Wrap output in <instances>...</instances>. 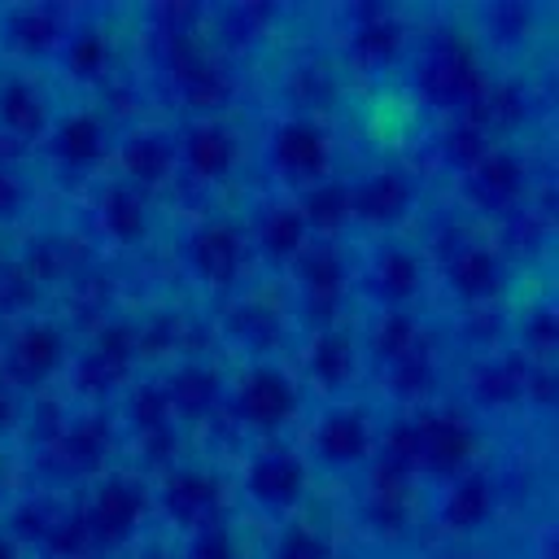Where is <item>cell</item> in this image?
Wrapping results in <instances>:
<instances>
[{"label": "cell", "mask_w": 559, "mask_h": 559, "mask_svg": "<svg viewBox=\"0 0 559 559\" xmlns=\"http://www.w3.org/2000/svg\"><path fill=\"white\" fill-rule=\"evenodd\" d=\"M389 393L402 402V406H428L432 389H437V358L428 349V341H419L415 349H406L397 362H389V376H384Z\"/></svg>", "instance_id": "37"}, {"label": "cell", "mask_w": 559, "mask_h": 559, "mask_svg": "<svg viewBox=\"0 0 559 559\" xmlns=\"http://www.w3.org/2000/svg\"><path fill=\"white\" fill-rule=\"evenodd\" d=\"M114 450H118V424L105 411H87V415H74L61 428V437L44 450V467L57 480H92V476H105V463Z\"/></svg>", "instance_id": "6"}, {"label": "cell", "mask_w": 559, "mask_h": 559, "mask_svg": "<svg viewBox=\"0 0 559 559\" xmlns=\"http://www.w3.org/2000/svg\"><path fill=\"white\" fill-rule=\"evenodd\" d=\"M301 406L293 376L275 362H253L236 380V419L253 432H280Z\"/></svg>", "instance_id": "9"}, {"label": "cell", "mask_w": 559, "mask_h": 559, "mask_svg": "<svg viewBox=\"0 0 559 559\" xmlns=\"http://www.w3.org/2000/svg\"><path fill=\"white\" fill-rule=\"evenodd\" d=\"M57 515H61V507H57L52 498H26V502L13 507V533H9V537H13V542H17V537H26V542L39 537V542H44V533L52 528Z\"/></svg>", "instance_id": "50"}, {"label": "cell", "mask_w": 559, "mask_h": 559, "mask_svg": "<svg viewBox=\"0 0 559 559\" xmlns=\"http://www.w3.org/2000/svg\"><path fill=\"white\" fill-rule=\"evenodd\" d=\"M96 223H100V231H105L114 245H122V249L144 245V240L153 236V205H148V192H140V188H131V183H122V179L105 183V188L96 192Z\"/></svg>", "instance_id": "21"}, {"label": "cell", "mask_w": 559, "mask_h": 559, "mask_svg": "<svg viewBox=\"0 0 559 559\" xmlns=\"http://www.w3.org/2000/svg\"><path fill=\"white\" fill-rule=\"evenodd\" d=\"M39 284L22 271V262H0V319H13L39 301Z\"/></svg>", "instance_id": "46"}, {"label": "cell", "mask_w": 559, "mask_h": 559, "mask_svg": "<svg viewBox=\"0 0 559 559\" xmlns=\"http://www.w3.org/2000/svg\"><path fill=\"white\" fill-rule=\"evenodd\" d=\"M57 52H61V70L74 83H105L114 74V66H118V48H114V35L105 26L66 31Z\"/></svg>", "instance_id": "33"}, {"label": "cell", "mask_w": 559, "mask_h": 559, "mask_svg": "<svg viewBox=\"0 0 559 559\" xmlns=\"http://www.w3.org/2000/svg\"><path fill=\"white\" fill-rule=\"evenodd\" d=\"M293 275L301 288V323L314 332L341 328L336 319H341V306L354 280V258L332 240H314L293 258Z\"/></svg>", "instance_id": "2"}, {"label": "cell", "mask_w": 559, "mask_h": 559, "mask_svg": "<svg viewBox=\"0 0 559 559\" xmlns=\"http://www.w3.org/2000/svg\"><path fill=\"white\" fill-rule=\"evenodd\" d=\"M66 39V13L52 4H26L9 17V44L22 57H48Z\"/></svg>", "instance_id": "36"}, {"label": "cell", "mask_w": 559, "mask_h": 559, "mask_svg": "<svg viewBox=\"0 0 559 559\" xmlns=\"http://www.w3.org/2000/svg\"><path fill=\"white\" fill-rule=\"evenodd\" d=\"M253 245L275 266L280 262H293L310 245V231H306L297 205L293 201H266L262 214H258V223H253Z\"/></svg>", "instance_id": "34"}, {"label": "cell", "mask_w": 559, "mask_h": 559, "mask_svg": "<svg viewBox=\"0 0 559 559\" xmlns=\"http://www.w3.org/2000/svg\"><path fill=\"white\" fill-rule=\"evenodd\" d=\"M445 288L467 306H485L507 288V258L493 245H459L445 262Z\"/></svg>", "instance_id": "19"}, {"label": "cell", "mask_w": 559, "mask_h": 559, "mask_svg": "<svg viewBox=\"0 0 559 559\" xmlns=\"http://www.w3.org/2000/svg\"><path fill=\"white\" fill-rule=\"evenodd\" d=\"M157 507L166 511V520H175L179 528H205V524H218V511H223V480L218 472H205V467H170L162 472V485H157Z\"/></svg>", "instance_id": "13"}, {"label": "cell", "mask_w": 559, "mask_h": 559, "mask_svg": "<svg viewBox=\"0 0 559 559\" xmlns=\"http://www.w3.org/2000/svg\"><path fill=\"white\" fill-rule=\"evenodd\" d=\"M480 79H485L480 52H476V44H472L467 35H459V31L437 35V39L428 44L419 70H415V83H419L424 100L437 105V109H463Z\"/></svg>", "instance_id": "3"}, {"label": "cell", "mask_w": 559, "mask_h": 559, "mask_svg": "<svg viewBox=\"0 0 559 559\" xmlns=\"http://www.w3.org/2000/svg\"><path fill=\"white\" fill-rule=\"evenodd\" d=\"M310 489V472H306V459L275 445V450H262L249 459L245 467V493L253 498V507L271 511V515H288L301 507Z\"/></svg>", "instance_id": "11"}, {"label": "cell", "mask_w": 559, "mask_h": 559, "mask_svg": "<svg viewBox=\"0 0 559 559\" xmlns=\"http://www.w3.org/2000/svg\"><path fill=\"white\" fill-rule=\"evenodd\" d=\"M140 354H135V323L127 319H109L92 332V341L83 345V354L74 358V389L92 402L122 393L131 371H135Z\"/></svg>", "instance_id": "5"}, {"label": "cell", "mask_w": 559, "mask_h": 559, "mask_svg": "<svg viewBox=\"0 0 559 559\" xmlns=\"http://www.w3.org/2000/svg\"><path fill=\"white\" fill-rule=\"evenodd\" d=\"M17 262H22V271H26L39 288H48V284H70V280L87 266V249H83V240L70 236V231H39V236L26 245V253H22Z\"/></svg>", "instance_id": "29"}, {"label": "cell", "mask_w": 559, "mask_h": 559, "mask_svg": "<svg viewBox=\"0 0 559 559\" xmlns=\"http://www.w3.org/2000/svg\"><path fill=\"white\" fill-rule=\"evenodd\" d=\"M188 266L205 288H236L249 271V240L223 218H205L188 236Z\"/></svg>", "instance_id": "10"}, {"label": "cell", "mask_w": 559, "mask_h": 559, "mask_svg": "<svg viewBox=\"0 0 559 559\" xmlns=\"http://www.w3.org/2000/svg\"><path fill=\"white\" fill-rule=\"evenodd\" d=\"M22 214H26V183L17 179V170L0 162V227L17 223Z\"/></svg>", "instance_id": "53"}, {"label": "cell", "mask_w": 559, "mask_h": 559, "mask_svg": "<svg viewBox=\"0 0 559 559\" xmlns=\"http://www.w3.org/2000/svg\"><path fill=\"white\" fill-rule=\"evenodd\" d=\"M406 48V26L393 9H362L349 26V57L362 70H384L402 57Z\"/></svg>", "instance_id": "25"}, {"label": "cell", "mask_w": 559, "mask_h": 559, "mask_svg": "<svg viewBox=\"0 0 559 559\" xmlns=\"http://www.w3.org/2000/svg\"><path fill=\"white\" fill-rule=\"evenodd\" d=\"M349 201L354 218H362L367 227H397L415 205V179L397 166H380L349 188Z\"/></svg>", "instance_id": "17"}, {"label": "cell", "mask_w": 559, "mask_h": 559, "mask_svg": "<svg viewBox=\"0 0 559 559\" xmlns=\"http://www.w3.org/2000/svg\"><path fill=\"white\" fill-rule=\"evenodd\" d=\"M271 559H332V542L310 524H288L280 533Z\"/></svg>", "instance_id": "48"}, {"label": "cell", "mask_w": 559, "mask_h": 559, "mask_svg": "<svg viewBox=\"0 0 559 559\" xmlns=\"http://www.w3.org/2000/svg\"><path fill=\"white\" fill-rule=\"evenodd\" d=\"M441 559H480V555H472V550H454V555H441Z\"/></svg>", "instance_id": "57"}, {"label": "cell", "mask_w": 559, "mask_h": 559, "mask_svg": "<svg viewBox=\"0 0 559 559\" xmlns=\"http://www.w3.org/2000/svg\"><path fill=\"white\" fill-rule=\"evenodd\" d=\"M153 511V493L140 476L131 472H105L96 476V489L87 498V507L79 511L87 533H92V546L100 550H122L127 542H135V533L144 528Z\"/></svg>", "instance_id": "1"}, {"label": "cell", "mask_w": 559, "mask_h": 559, "mask_svg": "<svg viewBox=\"0 0 559 559\" xmlns=\"http://www.w3.org/2000/svg\"><path fill=\"white\" fill-rule=\"evenodd\" d=\"M380 472H393V476H415L419 472V432H415V419L402 415L384 428L380 437Z\"/></svg>", "instance_id": "41"}, {"label": "cell", "mask_w": 559, "mask_h": 559, "mask_svg": "<svg viewBox=\"0 0 559 559\" xmlns=\"http://www.w3.org/2000/svg\"><path fill=\"white\" fill-rule=\"evenodd\" d=\"M175 157L197 183H223L240 166V135L223 118H197L175 140Z\"/></svg>", "instance_id": "12"}, {"label": "cell", "mask_w": 559, "mask_h": 559, "mask_svg": "<svg viewBox=\"0 0 559 559\" xmlns=\"http://www.w3.org/2000/svg\"><path fill=\"white\" fill-rule=\"evenodd\" d=\"M306 371L314 380V389L323 393H345L358 376V341L354 332L345 328H328V332H314V345L306 354Z\"/></svg>", "instance_id": "30"}, {"label": "cell", "mask_w": 559, "mask_h": 559, "mask_svg": "<svg viewBox=\"0 0 559 559\" xmlns=\"http://www.w3.org/2000/svg\"><path fill=\"white\" fill-rule=\"evenodd\" d=\"M528 371H533V362L520 358V354L485 358V362L472 367V376H467L472 402H476L480 411H507V406L524 402V397H528Z\"/></svg>", "instance_id": "27"}, {"label": "cell", "mask_w": 559, "mask_h": 559, "mask_svg": "<svg viewBox=\"0 0 559 559\" xmlns=\"http://www.w3.org/2000/svg\"><path fill=\"white\" fill-rule=\"evenodd\" d=\"M4 384L17 393V389H31V393H39L44 384H52L61 371H66V362H70V336H66V328L61 323H52V319H26L13 336H9V345H4Z\"/></svg>", "instance_id": "4"}, {"label": "cell", "mask_w": 559, "mask_h": 559, "mask_svg": "<svg viewBox=\"0 0 559 559\" xmlns=\"http://www.w3.org/2000/svg\"><path fill=\"white\" fill-rule=\"evenodd\" d=\"M528 188V170L511 148H489L472 170H463V197L485 214H511Z\"/></svg>", "instance_id": "16"}, {"label": "cell", "mask_w": 559, "mask_h": 559, "mask_svg": "<svg viewBox=\"0 0 559 559\" xmlns=\"http://www.w3.org/2000/svg\"><path fill=\"white\" fill-rule=\"evenodd\" d=\"M170 419H205L223 393V376L210 362H179L175 371H166L162 380Z\"/></svg>", "instance_id": "31"}, {"label": "cell", "mask_w": 559, "mask_h": 559, "mask_svg": "<svg viewBox=\"0 0 559 559\" xmlns=\"http://www.w3.org/2000/svg\"><path fill=\"white\" fill-rule=\"evenodd\" d=\"M0 502H4V476H0Z\"/></svg>", "instance_id": "58"}, {"label": "cell", "mask_w": 559, "mask_h": 559, "mask_svg": "<svg viewBox=\"0 0 559 559\" xmlns=\"http://www.w3.org/2000/svg\"><path fill=\"white\" fill-rule=\"evenodd\" d=\"M0 559H22V550H17V542H13V537H9L4 528H0Z\"/></svg>", "instance_id": "56"}, {"label": "cell", "mask_w": 559, "mask_h": 559, "mask_svg": "<svg viewBox=\"0 0 559 559\" xmlns=\"http://www.w3.org/2000/svg\"><path fill=\"white\" fill-rule=\"evenodd\" d=\"M524 114H528L524 92H520L515 83H507V79H489V74L476 83V92H472L467 105H463V122H472V127L485 131L489 140H493L498 131L520 127Z\"/></svg>", "instance_id": "32"}, {"label": "cell", "mask_w": 559, "mask_h": 559, "mask_svg": "<svg viewBox=\"0 0 559 559\" xmlns=\"http://www.w3.org/2000/svg\"><path fill=\"white\" fill-rule=\"evenodd\" d=\"M179 157H175V135L170 131H157V127H140L131 131L122 144H118V170H122V183L148 192V188H162L170 175H175Z\"/></svg>", "instance_id": "22"}, {"label": "cell", "mask_w": 559, "mask_h": 559, "mask_svg": "<svg viewBox=\"0 0 559 559\" xmlns=\"http://www.w3.org/2000/svg\"><path fill=\"white\" fill-rule=\"evenodd\" d=\"M223 336L227 345L253 354V358H266L280 341H284V319H280V306H271L266 297H240L227 306L223 314Z\"/></svg>", "instance_id": "24"}, {"label": "cell", "mask_w": 559, "mask_h": 559, "mask_svg": "<svg viewBox=\"0 0 559 559\" xmlns=\"http://www.w3.org/2000/svg\"><path fill=\"white\" fill-rule=\"evenodd\" d=\"M148 450H144V463L148 467H162V472H170L175 463H170V450H179V437H175V428H162V432H153V437H140Z\"/></svg>", "instance_id": "54"}, {"label": "cell", "mask_w": 559, "mask_h": 559, "mask_svg": "<svg viewBox=\"0 0 559 559\" xmlns=\"http://www.w3.org/2000/svg\"><path fill=\"white\" fill-rule=\"evenodd\" d=\"M362 284H367V297L380 301L384 310H406L428 284V258L402 240H389L376 249Z\"/></svg>", "instance_id": "14"}, {"label": "cell", "mask_w": 559, "mask_h": 559, "mask_svg": "<svg viewBox=\"0 0 559 559\" xmlns=\"http://www.w3.org/2000/svg\"><path fill=\"white\" fill-rule=\"evenodd\" d=\"M498 511V485L489 472H463L450 480L445 502H441V524L450 533H480Z\"/></svg>", "instance_id": "26"}, {"label": "cell", "mask_w": 559, "mask_h": 559, "mask_svg": "<svg viewBox=\"0 0 559 559\" xmlns=\"http://www.w3.org/2000/svg\"><path fill=\"white\" fill-rule=\"evenodd\" d=\"M70 424V415H66V406L61 402H52V397H39L35 406H31V415H26V441L35 445V450H48L57 437H61V428Z\"/></svg>", "instance_id": "49"}, {"label": "cell", "mask_w": 559, "mask_h": 559, "mask_svg": "<svg viewBox=\"0 0 559 559\" xmlns=\"http://www.w3.org/2000/svg\"><path fill=\"white\" fill-rule=\"evenodd\" d=\"M297 214H301L306 231H314V236H336V231H345V223L354 218L349 183H341V179H319V183L301 188Z\"/></svg>", "instance_id": "35"}, {"label": "cell", "mask_w": 559, "mask_h": 559, "mask_svg": "<svg viewBox=\"0 0 559 559\" xmlns=\"http://www.w3.org/2000/svg\"><path fill=\"white\" fill-rule=\"evenodd\" d=\"M170 79H175V87H179L183 109L192 114V122L197 118H218L231 105V96H236V74L218 57H210L205 48L197 57H188L183 66H175Z\"/></svg>", "instance_id": "18"}, {"label": "cell", "mask_w": 559, "mask_h": 559, "mask_svg": "<svg viewBox=\"0 0 559 559\" xmlns=\"http://www.w3.org/2000/svg\"><path fill=\"white\" fill-rule=\"evenodd\" d=\"M415 432H419V472L428 476H463L476 459V424L454 406H419Z\"/></svg>", "instance_id": "7"}, {"label": "cell", "mask_w": 559, "mask_h": 559, "mask_svg": "<svg viewBox=\"0 0 559 559\" xmlns=\"http://www.w3.org/2000/svg\"><path fill=\"white\" fill-rule=\"evenodd\" d=\"M293 96L301 100V105H314V109H323V105H332V96H336V79H332V70L323 66V61H301L297 70H293Z\"/></svg>", "instance_id": "47"}, {"label": "cell", "mask_w": 559, "mask_h": 559, "mask_svg": "<svg viewBox=\"0 0 559 559\" xmlns=\"http://www.w3.org/2000/svg\"><path fill=\"white\" fill-rule=\"evenodd\" d=\"M13 424H17V393L0 380V437H4Z\"/></svg>", "instance_id": "55"}, {"label": "cell", "mask_w": 559, "mask_h": 559, "mask_svg": "<svg viewBox=\"0 0 559 559\" xmlns=\"http://www.w3.org/2000/svg\"><path fill=\"white\" fill-rule=\"evenodd\" d=\"M188 336V323L179 310H153L135 323V354L140 358H170Z\"/></svg>", "instance_id": "40"}, {"label": "cell", "mask_w": 559, "mask_h": 559, "mask_svg": "<svg viewBox=\"0 0 559 559\" xmlns=\"http://www.w3.org/2000/svg\"><path fill=\"white\" fill-rule=\"evenodd\" d=\"M122 424L135 437H153L162 428H175L170 406H166V393H162V380H131L122 389Z\"/></svg>", "instance_id": "38"}, {"label": "cell", "mask_w": 559, "mask_h": 559, "mask_svg": "<svg viewBox=\"0 0 559 559\" xmlns=\"http://www.w3.org/2000/svg\"><path fill=\"white\" fill-rule=\"evenodd\" d=\"M555 349H559V319H555L550 306H533L520 319V358H528V362L542 367Z\"/></svg>", "instance_id": "43"}, {"label": "cell", "mask_w": 559, "mask_h": 559, "mask_svg": "<svg viewBox=\"0 0 559 559\" xmlns=\"http://www.w3.org/2000/svg\"><path fill=\"white\" fill-rule=\"evenodd\" d=\"M424 341V328H419V319L411 314V310H380L376 314V323H371V332H367V349H371V358L376 362H397L406 349H415Z\"/></svg>", "instance_id": "39"}, {"label": "cell", "mask_w": 559, "mask_h": 559, "mask_svg": "<svg viewBox=\"0 0 559 559\" xmlns=\"http://www.w3.org/2000/svg\"><path fill=\"white\" fill-rule=\"evenodd\" d=\"M415 511H419L415 476H393V472H380L376 467V476H371V485L362 493V515H367L371 533L402 537L415 524Z\"/></svg>", "instance_id": "23"}, {"label": "cell", "mask_w": 559, "mask_h": 559, "mask_svg": "<svg viewBox=\"0 0 559 559\" xmlns=\"http://www.w3.org/2000/svg\"><path fill=\"white\" fill-rule=\"evenodd\" d=\"M271 166L280 179L310 188L319 179H328L332 170V135L319 118L310 114H293L284 122H275L271 131Z\"/></svg>", "instance_id": "8"}, {"label": "cell", "mask_w": 559, "mask_h": 559, "mask_svg": "<svg viewBox=\"0 0 559 559\" xmlns=\"http://www.w3.org/2000/svg\"><path fill=\"white\" fill-rule=\"evenodd\" d=\"M371 424H367V411L362 406H349V402H332L314 428H310V450L323 467L332 472H345V467H358L367 454H371Z\"/></svg>", "instance_id": "15"}, {"label": "cell", "mask_w": 559, "mask_h": 559, "mask_svg": "<svg viewBox=\"0 0 559 559\" xmlns=\"http://www.w3.org/2000/svg\"><path fill=\"white\" fill-rule=\"evenodd\" d=\"M52 127V109H48V92L22 74L4 79L0 83V131L31 144V140H44Z\"/></svg>", "instance_id": "28"}, {"label": "cell", "mask_w": 559, "mask_h": 559, "mask_svg": "<svg viewBox=\"0 0 559 559\" xmlns=\"http://www.w3.org/2000/svg\"><path fill=\"white\" fill-rule=\"evenodd\" d=\"M507 240L515 245V249H542V240H546V223L528 210V205H515L511 210V218H507Z\"/></svg>", "instance_id": "52"}, {"label": "cell", "mask_w": 559, "mask_h": 559, "mask_svg": "<svg viewBox=\"0 0 559 559\" xmlns=\"http://www.w3.org/2000/svg\"><path fill=\"white\" fill-rule=\"evenodd\" d=\"M44 140H48V153H52L57 166L83 175V170H96L105 162V153H109V122L100 114H92V109H79L70 118L52 122Z\"/></svg>", "instance_id": "20"}, {"label": "cell", "mask_w": 559, "mask_h": 559, "mask_svg": "<svg viewBox=\"0 0 559 559\" xmlns=\"http://www.w3.org/2000/svg\"><path fill=\"white\" fill-rule=\"evenodd\" d=\"M183 559H240V542L227 524H205L188 537V555Z\"/></svg>", "instance_id": "51"}, {"label": "cell", "mask_w": 559, "mask_h": 559, "mask_svg": "<svg viewBox=\"0 0 559 559\" xmlns=\"http://www.w3.org/2000/svg\"><path fill=\"white\" fill-rule=\"evenodd\" d=\"M437 148H441V162L445 166H454V170H472L489 148H493V140L485 135V131H476L472 122H450L441 135H437Z\"/></svg>", "instance_id": "42"}, {"label": "cell", "mask_w": 559, "mask_h": 559, "mask_svg": "<svg viewBox=\"0 0 559 559\" xmlns=\"http://www.w3.org/2000/svg\"><path fill=\"white\" fill-rule=\"evenodd\" d=\"M44 550H48L52 559H83V555L92 550V533H87L83 515L61 511V515L52 520V528L44 533Z\"/></svg>", "instance_id": "45"}, {"label": "cell", "mask_w": 559, "mask_h": 559, "mask_svg": "<svg viewBox=\"0 0 559 559\" xmlns=\"http://www.w3.org/2000/svg\"><path fill=\"white\" fill-rule=\"evenodd\" d=\"M70 301H74L83 314H92L96 328H100V323H105V310L114 306V275L83 266V271L70 280Z\"/></svg>", "instance_id": "44"}]
</instances>
